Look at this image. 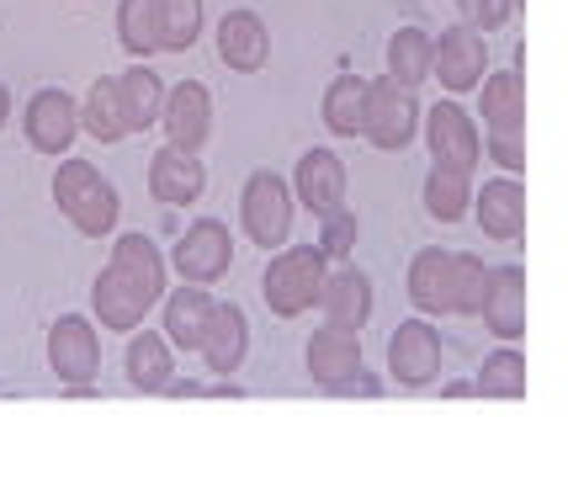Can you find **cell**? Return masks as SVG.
<instances>
[{
    "label": "cell",
    "instance_id": "cell-37",
    "mask_svg": "<svg viewBox=\"0 0 568 478\" xmlns=\"http://www.w3.org/2000/svg\"><path fill=\"white\" fill-rule=\"evenodd\" d=\"M324 394H329V399H383V394H388V383L377 378V373H367V362H362V367H356L351 378L329 383Z\"/></svg>",
    "mask_w": 568,
    "mask_h": 478
},
{
    "label": "cell",
    "instance_id": "cell-1",
    "mask_svg": "<svg viewBox=\"0 0 568 478\" xmlns=\"http://www.w3.org/2000/svg\"><path fill=\"white\" fill-rule=\"evenodd\" d=\"M160 298H165V255H160V245L149 234H123L112 245V261L91 282V308H97L101 329L133 335Z\"/></svg>",
    "mask_w": 568,
    "mask_h": 478
},
{
    "label": "cell",
    "instance_id": "cell-28",
    "mask_svg": "<svg viewBox=\"0 0 568 478\" xmlns=\"http://www.w3.org/2000/svg\"><path fill=\"white\" fill-rule=\"evenodd\" d=\"M383 64H388V80L415 91L420 80H430V32L425 27H394V38L383 43Z\"/></svg>",
    "mask_w": 568,
    "mask_h": 478
},
{
    "label": "cell",
    "instance_id": "cell-32",
    "mask_svg": "<svg viewBox=\"0 0 568 478\" xmlns=\"http://www.w3.org/2000/svg\"><path fill=\"white\" fill-rule=\"evenodd\" d=\"M118 43L133 53V64H144L149 53H160V32H154V0H118Z\"/></svg>",
    "mask_w": 568,
    "mask_h": 478
},
{
    "label": "cell",
    "instance_id": "cell-15",
    "mask_svg": "<svg viewBox=\"0 0 568 478\" xmlns=\"http://www.w3.org/2000/svg\"><path fill=\"white\" fill-rule=\"evenodd\" d=\"M468 207H473V218H478V228H484L489 240H499V245H510V240L526 234V186H520L516 176L484 181V186L473 192Z\"/></svg>",
    "mask_w": 568,
    "mask_h": 478
},
{
    "label": "cell",
    "instance_id": "cell-4",
    "mask_svg": "<svg viewBox=\"0 0 568 478\" xmlns=\"http://www.w3.org/2000/svg\"><path fill=\"white\" fill-rule=\"evenodd\" d=\"M362 139H367L372 150H383V154L409 150V144L420 139V101H415V91H409V85H398V80H388V75L367 80Z\"/></svg>",
    "mask_w": 568,
    "mask_h": 478
},
{
    "label": "cell",
    "instance_id": "cell-22",
    "mask_svg": "<svg viewBox=\"0 0 568 478\" xmlns=\"http://www.w3.org/2000/svg\"><path fill=\"white\" fill-rule=\"evenodd\" d=\"M123 373L139 394H160L175 378V346L160 329H133V340L123 352Z\"/></svg>",
    "mask_w": 568,
    "mask_h": 478
},
{
    "label": "cell",
    "instance_id": "cell-18",
    "mask_svg": "<svg viewBox=\"0 0 568 478\" xmlns=\"http://www.w3.org/2000/svg\"><path fill=\"white\" fill-rule=\"evenodd\" d=\"M202 362H207V373H219V378H234L240 373V362L250 352V314L240 303H213V319L202 329Z\"/></svg>",
    "mask_w": 568,
    "mask_h": 478
},
{
    "label": "cell",
    "instance_id": "cell-5",
    "mask_svg": "<svg viewBox=\"0 0 568 478\" xmlns=\"http://www.w3.org/2000/svg\"><path fill=\"white\" fill-rule=\"evenodd\" d=\"M293 186L276 171H250L245 192H240V224H245L255 251H282L293 234Z\"/></svg>",
    "mask_w": 568,
    "mask_h": 478
},
{
    "label": "cell",
    "instance_id": "cell-40",
    "mask_svg": "<svg viewBox=\"0 0 568 478\" xmlns=\"http://www.w3.org/2000/svg\"><path fill=\"white\" fill-rule=\"evenodd\" d=\"M64 394H70V399H97V383H70Z\"/></svg>",
    "mask_w": 568,
    "mask_h": 478
},
{
    "label": "cell",
    "instance_id": "cell-17",
    "mask_svg": "<svg viewBox=\"0 0 568 478\" xmlns=\"http://www.w3.org/2000/svg\"><path fill=\"white\" fill-rule=\"evenodd\" d=\"M213 38H219L223 70H234V75H255L272 59V32H266V22L255 11H223Z\"/></svg>",
    "mask_w": 568,
    "mask_h": 478
},
{
    "label": "cell",
    "instance_id": "cell-11",
    "mask_svg": "<svg viewBox=\"0 0 568 478\" xmlns=\"http://www.w3.org/2000/svg\"><path fill=\"white\" fill-rule=\"evenodd\" d=\"M160 128H165V144L186 154H202V144L213 139V96L202 80H181L165 85V106H160Z\"/></svg>",
    "mask_w": 568,
    "mask_h": 478
},
{
    "label": "cell",
    "instance_id": "cell-42",
    "mask_svg": "<svg viewBox=\"0 0 568 478\" xmlns=\"http://www.w3.org/2000/svg\"><path fill=\"white\" fill-rule=\"evenodd\" d=\"M6 118H11V91H6V80H0V128H6Z\"/></svg>",
    "mask_w": 568,
    "mask_h": 478
},
{
    "label": "cell",
    "instance_id": "cell-20",
    "mask_svg": "<svg viewBox=\"0 0 568 478\" xmlns=\"http://www.w3.org/2000/svg\"><path fill=\"white\" fill-rule=\"evenodd\" d=\"M303 362H308V378L320 383V388L351 378V373L362 367V329L320 325L314 335H308V352H303Z\"/></svg>",
    "mask_w": 568,
    "mask_h": 478
},
{
    "label": "cell",
    "instance_id": "cell-33",
    "mask_svg": "<svg viewBox=\"0 0 568 478\" xmlns=\"http://www.w3.org/2000/svg\"><path fill=\"white\" fill-rule=\"evenodd\" d=\"M489 287V266L468 251H452V314H478Z\"/></svg>",
    "mask_w": 568,
    "mask_h": 478
},
{
    "label": "cell",
    "instance_id": "cell-21",
    "mask_svg": "<svg viewBox=\"0 0 568 478\" xmlns=\"http://www.w3.org/2000/svg\"><path fill=\"white\" fill-rule=\"evenodd\" d=\"M165 314H160V319H165V329H160V335H165V340H171V346H181V352H197L202 346V329H207V319H213V293H207V287H197V282H181V287H175V293H165Z\"/></svg>",
    "mask_w": 568,
    "mask_h": 478
},
{
    "label": "cell",
    "instance_id": "cell-9",
    "mask_svg": "<svg viewBox=\"0 0 568 478\" xmlns=\"http://www.w3.org/2000/svg\"><path fill=\"white\" fill-rule=\"evenodd\" d=\"M171 266L181 272V282H197V287H213L219 277H229V266H234V234H229V224L197 218L175 240Z\"/></svg>",
    "mask_w": 568,
    "mask_h": 478
},
{
    "label": "cell",
    "instance_id": "cell-30",
    "mask_svg": "<svg viewBox=\"0 0 568 478\" xmlns=\"http://www.w3.org/2000/svg\"><path fill=\"white\" fill-rule=\"evenodd\" d=\"M526 356L516 346H495V352L484 356V367H478V378H473V394L478 399H526Z\"/></svg>",
    "mask_w": 568,
    "mask_h": 478
},
{
    "label": "cell",
    "instance_id": "cell-39",
    "mask_svg": "<svg viewBox=\"0 0 568 478\" xmlns=\"http://www.w3.org/2000/svg\"><path fill=\"white\" fill-rule=\"evenodd\" d=\"M442 394L446 399H478V394H473V383H446Z\"/></svg>",
    "mask_w": 568,
    "mask_h": 478
},
{
    "label": "cell",
    "instance_id": "cell-6",
    "mask_svg": "<svg viewBox=\"0 0 568 478\" xmlns=\"http://www.w3.org/2000/svg\"><path fill=\"white\" fill-rule=\"evenodd\" d=\"M484 75H489V43H484V32L457 22V27H442V38H430V80L442 91L468 96V91H478Z\"/></svg>",
    "mask_w": 568,
    "mask_h": 478
},
{
    "label": "cell",
    "instance_id": "cell-31",
    "mask_svg": "<svg viewBox=\"0 0 568 478\" xmlns=\"http://www.w3.org/2000/svg\"><path fill=\"white\" fill-rule=\"evenodd\" d=\"M202 0H154V32L160 53H186L202 38Z\"/></svg>",
    "mask_w": 568,
    "mask_h": 478
},
{
    "label": "cell",
    "instance_id": "cell-26",
    "mask_svg": "<svg viewBox=\"0 0 568 478\" xmlns=\"http://www.w3.org/2000/svg\"><path fill=\"white\" fill-rule=\"evenodd\" d=\"M80 133H91L97 144H123L128 139V118H123V101H118V80L101 75L85 101H80Z\"/></svg>",
    "mask_w": 568,
    "mask_h": 478
},
{
    "label": "cell",
    "instance_id": "cell-34",
    "mask_svg": "<svg viewBox=\"0 0 568 478\" xmlns=\"http://www.w3.org/2000/svg\"><path fill=\"white\" fill-rule=\"evenodd\" d=\"M356 240H362V218L351 213L346 202L320 213V251L329 255V266H341L346 255H356Z\"/></svg>",
    "mask_w": 568,
    "mask_h": 478
},
{
    "label": "cell",
    "instance_id": "cell-14",
    "mask_svg": "<svg viewBox=\"0 0 568 478\" xmlns=\"http://www.w3.org/2000/svg\"><path fill=\"white\" fill-rule=\"evenodd\" d=\"M346 160L335 150H303L293 165V202H303L308 213H329L346 202Z\"/></svg>",
    "mask_w": 568,
    "mask_h": 478
},
{
    "label": "cell",
    "instance_id": "cell-23",
    "mask_svg": "<svg viewBox=\"0 0 568 478\" xmlns=\"http://www.w3.org/2000/svg\"><path fill=\"white\" fill-rule=\"evenodd\" d=\"M404 287H409V303L420 308L425 319H430V314H452V251H436V245L420 251L409 261Z\"/></svg>",
    "mask_w": 568,
    "mask_h": 478
},
{
    "label": "cell",
    "instance_id": "cell-13",
    "mask_svg": "<svg viewBox=\"0 0 568 478\" xmlns=\"http://www.w3.org/2000/svg\"><path fill=\"white\" fill-rule=\"evenodd\" d=\"M320 308H324V325H346V329H367L372 308H377V287L362 266H329V277L320 287Z\"/></svg>",
    "mask_w": 568,
    "mask_h": 478
},
{
    "label": "cell",
    "instance_id": "cell-27",
    "mask_svg": "<svg viewBox=\"0 0 568 478\" xmlns=\"http://www.w3.org/2000/svg\"><path fill=\"white\" fill-rule=\"evenodd\" d=\"M478 106L489 128H526V80L520 70H495L478 80Z\"/></svg>",
    "mask_w": 568,
    "mask_h": 478
},
{
    "label": "cell",
    "instance_id": "cell-16",
    "mask_svg": "<svg viewBox=\"0 0 568 478\" xmlns=\"http://www.w3.org/2000/svg\"><path fill=\"white\" fill-rule=\"evenodd\" d=\"M202 192H207V171H202L197 154L175 150V144L154 150V160H149V197L160 207H192Z\"/></svg>",
    "mask_w": 568,
    "mask_h": 478
},
{
    "label": "cell",
    "instance_id": "cell-2",
    "mask_svg": "<svg viewBox=\"0 0 568 478\" xmlns=\"http://www.w3.org/2000/svg\"><path fill=\"white\" fill-rule=\"evenodd\" d=\"M53 202H59V213H64L85 240L112 234L118 218H123V197H118V186L101 176L91 160H64V165L53 171Z\"/></svg>",
    "mask_w": 568,
    "mask_h": 478
},
{
    "label": "cell",
    "instance_id": "cell-8",
    "mask_svg": "<svg viewBox=\"0 0 568 478\" xmlns=\"http://www.w3.org/2000/svg\"><path fill=\"white\" fill-rule=\"evenodd\" d=\"M388 378L398 388H430L442 378V329L430 319H404V325L388 335Z\"/></svg>",
    "mask_w": 568,
    "mask_h": 478
},
{
    "label": "cell",
    "instance_id": "cell-24",
    "mask_svg": "<svg viewBox=\"0 0 568 478\" xmlns=\"http://www.w3.org/2000/svg\"><path fill=\"white\" fill-rule=\"evenodd\" d=\"M118 101H123L128 133L160 128V106H165V80L154 75L149 64H128L123 75H118Z\"/></svg>",
    "mask_w": 568,
    "mask_h": 478
},
{
    "label": "cell",
    "instance_id": "cell-10",
    "mask_svg": "<svg viewBox=\"0 0 568 478\" xmlns=\"http://www.w3.org/2000/svg\"><path fill=\"white\" fill-rule=\"evenodd\" d=\"M22 133L27 144L38 154H70V144L80 139V101L64 96L59 85H43V91H32L22 106Z\"/></svg>",
    "mask_w": 568,
    "mask_h": 478
},
{
    "label": "cell",
    "instance_id": "cell-29",
    "mask_svg": "<svg viewBox=\"0 0 568 478\" xmlns=\"http://www.w3.org/2000/svg\"><path fill=\"white\" fill-rule=\"evenodd\" d=\"M362 106H367V80L362 75H335L324 85L320 118L335 139H356L362 133Z\"/></svg>",
    "mask_w": 568,
    "mask_h": 478
},
{
    "label": "cell",
    "instance_id": "cell-7",
    "mask_svg": "<svg viewBox=\"0 0 568 478\" xmlns=\"http://www.w3.org/2000/svg\"><path fill=\"white\" fill-rule=\"evenodd\" d=\"M420 133H425V150H430V165L478 171V160H484V139H478V128H473L468 106H457V101H436L430 112H420Z\"/></svg>",
    "mask_w": 568,
    "mask_h": 478
},
{
    "label": "cell",
    "instance_id": "cell-25",
    "mask_svg": "<svg viewBox=\"0 0 568 478\" xmlns=\"http://www.w3.org/2000/svg\"><path fill=\"white\" fill-rule=\"evenodd\" d=\"M420 202L436 224H457V218H468L473 176L468 171H452V165H430V171H425V186H420Z\"/></svg>",
    "mask_w": 568,
    "mask_h": 478
},
{
    "label": "cell",
    "instance_id": "cell-12",
    "mask_svg": "<svg viewBox=\"0 0 568 478\" xmlns=\"http://www.w3.org/2000/svg\"><path fill=\"white\" fill-rule=\"evenodd\" d=\"M49 367L59 383H97L101 373V335L85 314H64L49 329Z\"/></svg>",
    "mask_w": 568,
    "mask_h": 478
},
{
    "label": "cell",
    "instance_id": "cell-35",
    "mask_svg": "<svg viewBox=\"0 0 568 478\" xmlns=\"http://www.w3.org/2000/svg\"><path fill=\"white\" fill-rule=\"evenodd\" d=\"M484 150H489V160H495L499 171L520 176L526 171V128H489Z\"/></svg>",
    "mask_w": 568,
    "mask_h": 478
},
{
    "label": "cell",
    "instance_id": "cell-36",
    "mask_svg": "<svg viewBox=\"0 0 568 478\" xmlns=\"http://www.w3.org/2000/svg\"><path fill=\"white\" fill-rule=\"evenodd\" d=\"M457 11H463V22H468L473 32H499V27L510 22L516 0H457Z\"/></svg>",
    "mask_w": 568,
    "mask_h": 478
},
{
    "label": "cell",
    "instance_id": "cell-19",
    "mask_svg": "<svg viewBox=\"0 0 568 478\" xmlns=\"http://www.w3.org/2000/svg\"><path fill=\"white\" fill-rule=\"evenodd\" d=\"M478 314H484L495 340H520L526 335V272L520 266H495Z\"/></svg>",
    "mask_w": 568,
    "mask_h": 478
},
{
    "label": "cell",
    "instance_id": "cell-41",
    "mask_svg": "<svg viewBox=\"0 0 568 478\" xmlns=\"http://www.w3.org/2000/svg\"><path fill=\"white\" fill-rule=\"evenodd\" d=\"M202 394H207V399H240V394H245V388H234V383H229V388H223V383H219V388H202Z\"/></svg>",
    "mask_w": 568,
    "mask_h": 478
},
{
    "label": "cell",
    "instance_id": "cell-3",
    "mask_svg": "<svg viewBox=\"0 0 568 478\" xmlns=\"http://www.w3.org/2000/svg\"><path fill=\"white\" fill-rule=\"evenodd\" d=\"M329 277V255L320 245H287L266 261L261 272V298L272 308L276 319H297L320 303V287Z\"/></svg>",
    "mask_w": 568,
    "mask_h": 478
},
{
    "label": "cell",
    "instance_id": "cell-38",
    "mask_svg": "<svg viewBox=\"0 0 568 478\" xmlns=\"http://www.w3.org/2000/svg\"><path fill=\"white\" fill-rule=\"evenodd\" d=\"M160 394H171V399H197V394H202V388H197V383H165V388H160Z\"/></svg>",
    "mask_w": 568,
    "mask_h": 478
}]
</instances>
